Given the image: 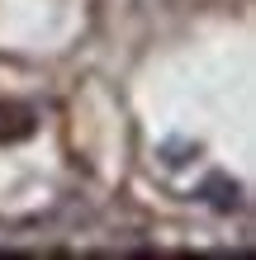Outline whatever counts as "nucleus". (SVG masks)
I'll return each mask as SVG.
<instances>
[{"label": "nucleus", "mask_w": 256, "mask_h": 260, "mask_svg": "<svg viewBox=\"0 0 256 260\" xmlns=\"http://www.w3.org/2000/svg\"><path fill=\"white\" fill-rule=\"evenodd\" d=\"M29 133H34V109H24L14 100H0V142H24Z\"/></svg>", "instance_id": "f257e3e1"}, {"label": "nucleus", "mask_w": 256, "mask_h": 260, "mask_svg": "<svg viewBox=\"0 0 256 260\" xmlns=\"http://www.w3.org/2000/svg\"><path fill=\"white\" fill-rule=\"evenodd\" d=\"M204 194H209V204H214V208H223V213H228V208H237V185H228L223 175H214V180H209V185H204Z\"/></svg>", "instance_id": "f03ea898"}]
</instances>
